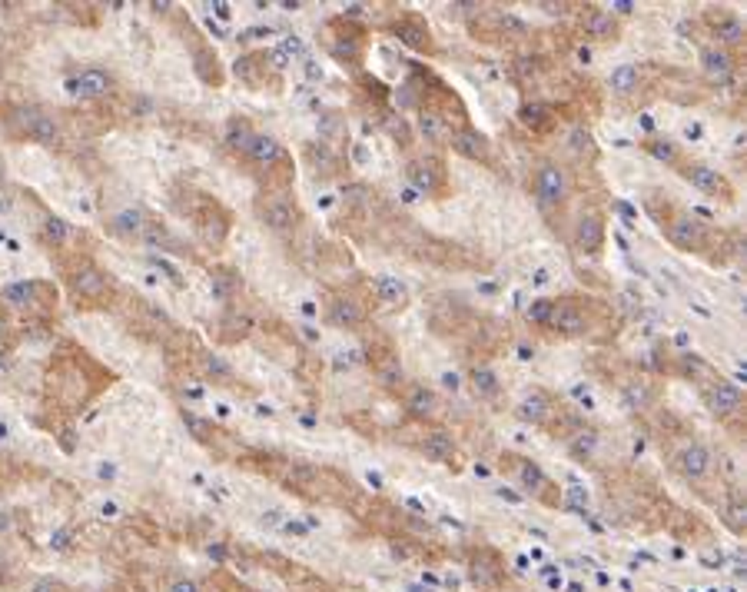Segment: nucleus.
Listing matches in <instances>:
<instances>
[{
  "label": "nucleus",
  "instance_id": "7",
  "mask_svg": "<svg viewBox=\"0 0 747 592\" xmlns=\"http://www.w3.org/2000/svg\"><path fill=\"white\" fill-rule=\"evenodd\" d=\"M701 64H704V74H707V80H714V84H727V80H731L734 60L727 57V50L707 47V50L701 54Z\"/></svg>",
  "mask_w": 747,
  "mask_h": 592
},
{
  "label": "nucleus",
  "instance_id": "26",
  "mask_svg": "<svg viewBox=\"0 0 747 592\" xmlns=\"http://www.w3.org/2000/svg\"><path fill=\"white\" fill-rule=\"evenodd\" d=\"M223 326H226L229 340H239V336H246L249 329H253V319H249L246 313H229V317L223 319Z\"/></svg>",
  "mask_w": 747,
  "mask_h": 592
},
{
  "label": "nucleus",
  "instance_id": "48",
  "mask_svg": "<svg viewBox=\"0 0 747 592\" xmlns=\"http://www.w3.org/2000/svg\"><path fill=\"white\" fill-rule=\"evenodd\" d=\"M382 380H386V383H399V380H402V370L395 366V363H392V366H386V370H382Z\"/></svg>",
  "mask_w": 747,
  "mask_h": 592
},
{
  "label": "nucleus",
  "instance_id": "52",
  "mask_svg": "<svg viewBox=\"0 0 747 592\" xmlns=\"http://www.w3.org/2000/svg\"><path fill=\"white\" fill-rule=\"evenodd\" d=\"M352 156H356V164H369V150H366V143H356V147H352Z\"/></svg>",
  "mask_w": 747,
  "mask_h": 592
},
{
  "label": "nucleus",
  "instance_id": "61",
  "mask_svg": "<svg viewBox=\"0 0 747 592\" xmlns=\"http://www.w3.org/2000/svg\"><path fill=\"white\" fill-rule=\"evenodd\" d=\"M519 356H521V360H531V356H535V350H528V346H521V350H519Z\"/></svg>",
  "mask_w": 747,
  "mask_h": 592
},
{
  "label": "nucleus",
  "instance_id": "57",
  "mask_svg": "<svg viewBox=\"0 0 747 592\" xmlns=\"http://www.w3.org/2000/svg\"><path fill=\"white\" fill-rule=\"evenodd\" d=\"M548 283V270H535V286H545Z\"/></svg>",
  "mask_w": 747,
  "mask_h": 592
},
{
  "label": "nucleus",
  "instance_id": "17",
  "mask_svg": "<svg viewBox=\"0 0 747 592\" xmlns=\"http://www.w3.org/2000/svg\"><path fill=\"white\" fill-rule=\"evenodd\" d=\"M74 286L83 296H100L107 290V280H103V273H100L97 266H83V270L74 276Z\"/></svg>",
  "mask_w": 747,
  "mask_h": 592
},
{
  "label": "nucleus",
  "instance_id": "49",
  "mask_svg": "<svg viewBox=\"0 0 747 592\" xmlns=\"http://www.w3.org/2000/svg\"><path fill=\"white\" fill-rule=\"evenodd\" d=\"M11 529H13V516L7 509H0V536H7Z\"/></svg>",
  "mask_w": 747,
  "mask_h": 592
},
{
  "label": "nucleus",
  "instance_id": "63",
  "mask_svg": "<svg viewBox=\"0 0 747 592\" xmlns=\"http://www.w3.org/2000/svg\"><path fill=\"white\" fill-rule=\"evenodd\" d=\"M409 592H429V589H422V586H409Z\"/></svg>",
  "mask_w": 747,
  "mask_h": 592
},
{
  "label": "nucleus",
  "instance_id": "40",
  "mask_svg": "<svg viewBox=\"0 0 747 592\" xmlns=\"http://www.w3.org/2000/svg\"><path fill=\"white\" fill-rule=\"evenodd\" d=\"M279 50L289 57V60H293V57H303V40H299V37H286L279 44Z\"/></svg>",
  "mask_w": 747,
  "mask_h": 592
},
{
  "label": "nucleus",
  "instance_id": "47",
  "mask_svg": "<svg viewBox=\"0 0 747 592\" xmlns=\"http://www.w3.org/2000/svg\"><path fill=\"white\" fill-rule=\"evenodd\" d=\"M27 592H57V582L54 579H37Z\"/></svg>",
  "mask_w": 747,
  "mask_h": 592
},
{
  "label": "nucleus",
  "instance_id": "39",
  "mask_svg": "<svg viewBox=\"0 0 747 592\" xmlns=\"http://www.w3.org/2000/svg\"><path fill=\"white\" fill-rule=\"evenodd\" d=\"M741 33H744V27H741V23H737V21H727L724 27H721V40H724V44H734V40H741Z\"/></svg>",
  "mask_w": 747,
  "mask_h": 592
},
{
  "label": "nucleus",
  "instance_id": "21",
  "mask_svg": "<svg viewBox=\"0 0 747 592\" xmlns=\"http://www.w3.org/2000/svg\"><path fill=\"white\" fill-rule=\"evenodd\" d=\"M435 406H439V399H435V393H429L425 386H415L409 393V409L415 416H432Z\"/></svg>",
  "mask_w": 747,
  "mask_h": 592
},
{
  "label": "nucleus",
  "instance_id": "11",
  "mask_svg": "<svg viewBox=\"0 0 747 592\" xmlns=\"http://www.w3.org/2000/svg\"><path fill=\"white\" fill-rule=\"evenodd\" d=\"M452 450H455L452 436H448V433H442V429H435V433H429V436H425V443H422L425 460H432V462H445V460H452Z\"/></svg>",
  "mask_w": 747,
  "mask_h": 592
},
{
  "label": "nucleus",
  "instance_id": "24",
  "mask_svg": "<svg viewBox=\"0 0 747 592\" xmlns=\"http://www.w3.org/2000/svg\"><path fill=\"white\" fill-rule=\"evenodd\" d=\"M472 386H475L478 396H495L498 393V380L492 370H485V366H475L472 370Z\"/></svg>",
  "mask_w": 747,
  "mask_h": 592
},
{
  "label": "nucleus",
  "instance_id": "56",
  "mask_svg": "<svg viewBox=\"0 0 747 592\" xmlns=\"http://www.w3.org/2000/svg\"><path fill=\"white\" fill-rule=\"evenodd\" d=\"M402 200H405V203H415V200H419V190L405 187V190H402Z\"/></svg>",
  "mask_w": 747,
  "mask_h": 592
},
{
  "label": "nucleus",
  "instance_id": "9",
  "mask_svg": "<svg viewBox=\"0 0 747 592\" xmlns=\"http://www.w3.org/2000/svg\"><path fill=\"white\" fill-rule=\"evenodd\" d=\"M293 220H296V207L289 200L276 197L262 207V223H266L270 230H286V227H293Z\"/></svg>",
  "mask_w": 747,
  "mask_h": 592
},
{
  "label": "nucleus",
  "instance_id": "18",
  "mask_svg": "<svg viewBox=\"0 0 747 592\" xmlns=\"http://www.w3.org/2000/svg\"><path fill=\"white\" fill-rule=\"evenodd\" d=\"M519 416L525 419V423H542L545 416H548V399H545L542 393H531L521 399L519 406Z\"/></svg>",
  "mask_w": 747,
  "mask_h": 592
},
{
  "label": "nucleus",
  "instance_id": "46",
  "mask_svg": "<svg viewBox=\"0 0 747 592\" xmlns=\"http://www.w3.org/2000/svg\"><path fill=\"white\" fill-rule=\"evenodd\" d=\"M170 592H199V586H196L193 579H176L173 586H170Z\"/></svg>",
  "mask_w": 747,
  "mask_h": 592
},
{
  "label": "nucleus",
  "instance_id": "41",
  "mask_svg": "<svg viewBox=\"0 0 747 592\" xmlns=\"http://www.w3.org/2000/svg\"><path fill=\"white\" fill-rule=\"evenodd\" d=\"M572 147H574V150H591V133H588V130H574L572 133Z\"/></svg>",
  "mask_w": 747,
  "mask_h": 592
},
{
  "label": "nucleus",
  "instance_id": "1",
  "mask_svg": "<svg viewBox=\"0 0 747 592\" xmlns=\"http://www.w3.org/2000/svg\"><path fill=\"white\" fill-rule=\"evenodd\" d=\"M17 120H21V127L30 133L37 143H47V147H50V143L60 140V127H57L54 117H50V113H44V110L23 107L21 113H17Z\"/></svg>",
  "mask_w": 747,
  "mask_h": 592
},
{
  "label": "nucleus",
  "instance_id": "42",
  "mask_svg": "<svg viewBox=\"0 0 747 592\" xmlns=\"http://www.w3.org/2000/svg\"><path fill=\"white\" fill-rule=\"evenodd\" d=\"M183 423H186V426H190V429H193V436H199V439L206 436V423H203V419H199V416H193V413H186V416H183Z\"/></svg>",
  "mask_w": 747,
  "mask_h": 592
},
{
  "label": "nucleus",
  "instance_id": "30",
  "mask_svg": "<svg viewBox=\"0 0 747 592\" xmlns=\"http://www.w3.org/2000/svg\"><path fill=\"white\" fill-rule=\"evenodd\" d=\"M552 300H535V303H528V309H525V317L531 319V323H548V317H552Z\"/></svg>",
  "mask_w": 747,
  "mask_h": 592
},
{
  "label": "nucleus",
  "instance_id": "38",
  "mask_svg": "<svg viewBox=\"0 0 747 592\" xmlns=\"http://www.w3.org/2000/svg\"><path fill=\"white\" fill-rule=\"evenodd\" d=\"M595 443H598V436L591 433V429H585V436H578V439L572 443V446H574V452H578V456H581V452L588 456V452L595 450Z\"/></svg>",
  "mask_w": 747,
  "mask_h": 592
},
{
  "label": "nucleus",
  "instance_id": "54",
  "mask_svg": "<svg viewBox=\"0 0 747 592\" xmlns=\"http://www.w3.org/2000/svg\"><path fill=\"white\" fill-rule=\"evenodd\" d=\"M701 123H688V127H684V137H688V140H697V137H701Z\"/></svg>",
  "mask_w": 747,
  "mask_h": 592
},
{
  "label": "nucleus",
  "instance_id": "31",
  "mask_svg": "<svg viewBox=\"0 0 747 592\" xmlns=\"http://www.w3.org/2000/svg\"><path fill=\"white\" fill-rule=\"evenodd\" d=\"M233 290H236L233 276H229V273H213V296H216V300H229Z\"/></svg>",
  "mask_w": 747,
  "mask_h": 592
},
{
  "label": "nucleus",
  "instance_id": "20",
  "mask_svg": "<svg viewBox=\"0 0 747 592\" xmlns=\"http://www.w3.org/2000/svg\"><path fill=\"white\" fill-rule=\"evenodd\" d=\"M419 127H422V133H425V140H432V143H448V123L439 117V113H422L419 117Z\"/></svg>",
  "mask_w": 747,
  "mask_h": 592
},
{
  "label": "nucleus",
  "instance_id": "45",
  "mask_svg": "<svg viewBox=\"0 0 747 592\" xmlns=\"http://www.w3.org/2000/svg\"><path fill=\"white\" fill-rule=\"evenodd\" d=\"M153 263L160 266V270H163V273H166V276H170V280H173V283H183V276H180V270H176L173 263H166V260H160V256H156V260H153Z\"/></svg>",
  "mask_w": 747,
  "mask_h": 592
},
{
  "label": "nucleus",
  "instance_id": "53",
  "mask_svg": "<svg viewBox=\"0 0 747 592\" xmlns=\"http://www.w3.org/2000/svg\"><path fill=\"white\" fill-rule=\"evenodd\" d=\"M502 23H505V27H511V30H515V33H525V23H521L519 17H511V13H509V17H505V21H502Z\"/></svg>",
  "mask_w": 747,
  "mask_h": 592
},
{
  "label": "nucleus",
  "instance_id": "33",
  "mask_svg": "<svg viewBox=\"0 0 747 592\" xmlns=\"http://www.w3.org/2000/svg\"><path fill=\"white\" fill-rule=\"evenodd\" d=\"M44 230H47V237H50V240H54V243H64L66 237H70V227H66L64 220H57V217H50V220H47V227H44Z\"/></svg>",
  "mask_w": 747,
  "mask_h": 592
},
{
  "label": "nucleus",
  "instance_id": "8",
  "mask_svg": "<svg viewBox=\"0 0 747 592\" xmlns=\"http://www.w3.org/2000/svg\"><path fill=\"white\" fill-rule=\"evenodd\" d=\"M458 150L462 156H468V160H488V140H485V133H478V130H462L458 137H452L448 140Z\"/></svg>",
  "mask_w": 747,
  "mask_h": 592
},
{
  "label": "nucleus",
  "instance_id": "19",
  "mask_svg": "<svg viewBox=\"0 0 747 592\" xmlns=\"http://www.w3.org/2000/svg\"><path fill=\"white\" fill-rule=\"evenodd\" d=\"M578 246L581 250H598L601 246V223L595 217H581V223H578Z\"/></svg>",
  "mask_w": 747,
  "mask_h": 592
},
{
  "label": "nucleus",
  "instance_id": "25",
  "mask_svg": "<svg viewBox=\"0 0 747 592\" xmlns=\"http://www.w3.org/2000/svg\"><path fill=\"white\" fill-rule=\"evenodd\" d=\"M4 300H7V303H11V307H17V309L30 307V300H33V286H30V283H17V286H7V290H4Z\"/></svg>",
  "mask_w": 747,
  "mask_h": 592
},
{
  "label": "nucleus",
  "instance_id": "29",
  "mask_svg": "<svg viewBox=\"0 0 747 592\" xmlns=\"http://www.w3.org/2000/svg\"><path fill=\"white\" fill-rule=\"evenodd\" d=\"M253 137H256V133H249V127L246 123H233V127H229V147H233V150H249V143H253Z\"/></svg>",
  "mask_w": 747,
  "mask_h": 592
},
{
  "label": "nucleus",
  "instance_id": "16",
  "mask_svg": "<svg viewBox=\"0 0 747 592\" xmlns=\"http://www.w3.org/2000/svg\"><path fill=\"white\" fill-rule=\"evenodd\" d=\"M376 290H379V300L382 303H389V307H402V303L409 300L405 283L395 280V276H379V280H376Z\"/></svg>",
  "mask_w": 747,
  "mask_h": 592
},
{
  "label": "nucleus",
  "instance_id": "64",
  "mask_svg": "<svg viewBox=\"0 0 747 592\" xmlns=\"http://www.w3.org/2000/svg\"><path fill=\"white\" fill-rule=\"evenodd\" d=\"M0 187H4V166H0Z\"/></svg>",
  "mask_w": 747,
  "mask_h": 592
},
{
  "label": "nucleus",
  "instance_id": "14",
  "mask_svg": "<svg viewBox=\"0 0 747 592\" xmlns=\"http://www.w3.org/2000/svg\"><path fill=\"white\" fill-rule=\"evenodd\" d=\"M688 180H691L697 190H704V193H724L727 190L724 176L714 173L711 166H691V170H688Z\"/></svg>",
  "mask_w": 747,
  "mask_h": 592
},
{
  "label": "nucleus",
  "instance_id": "15",
  "mask_svg": "<svg viewBox=\"0 0 747 592\" xmlns=\"http://www.w3.org/2000/svg\"><path fill=\"white\" fill-rule=\"evenodd\" d=\"M329 317H332L336 326H356L359 319H362V307H359L356 300H349V296H339V300H332Z\"/></svg>",
  "mask_w": 747,
  "mask_h": 592
},
{
  "label": "nucleus",
  "instance_id": "60",
  "mask_svg": "<svg viewBox=\"0 0 747 592\" xmlns=\"http://www.w3.org/2000/svg\"><path fill=\"white\" fill-rule=\"evenodd\" d=\"M578 60H581V64H591V50H585V47H581V50H578Z\"/></svg>",
  "mask_w": 747,
  "mask_h": 592
},
{
  "label": "nucleus",
  "instance_id": "3",
  "mask_svg": "<svg viewBox=\"0 0 747 592\" xmlns=\"http://www.w3.org/2000/svg\"><path fill=\"white\" fill-rule=\"evenodd\" d=\"M668 237H671V243L678 250H701V243H704L701 223L691 217H674L671 227H668Z\"/></svg>",
  "mask_w": 747,
  "mask_h": 592
},
{
  "label": "nucleus",
  "instance_id": "62",
  "mask_svg": "<svg viewBox=\"0 0 747 592\" xmlns=\"http://www.w3.org/2000/svg\"><path fill=\"white\" fill-rule=\"evenodd\" d=\"M4 579H7V562L0 559V582H4Z\"/></svg>",
  "mask_w": 747,
  "mask_h": 592
},
{
  "label": "nucleus",
  "instance_id": "34",
  "mask_svg": "<svg viewBox=\"0 0 747 592\" xmlns=\"http://www.w3.org/2000/svg\"><path fill=\"white\" fill-rule=\"evenodd\" d=\"M625 403L631 406V409H641V406L648 403V393H644V386H625Z\"/></svg>",
  "mask_w": 747,
  "mask_h": 592
},
{
  "label": "nucleus",
  "instance_id": "55",
  "mask_svg": "<svg viewBox=\"0 0 747 592\" xmlns=\"http://www.w3.org/2000/svg\"><path fill=\"white\" fill-rule=\"evenodd\" d=\"M442 386L455 393V389H458V376H455V373H442Z\"/></svg>",
  "mask_w": 747,
  "mask_h": 592
},
{
  "label": "nucleus",
  "instance_id": "50",
  "mask_svg": "<svg viewBox=\"0 0 747 592\" xmlns=\"http://www.w3.org/2000/svg\"><path fill=\"white\" fill-rule=\"evenodd\" d=\"M342 197H346L349 203H362V197H366V190H362V187H349V190H342Z\"/></svg>",
  "mask_w": 747,
  "mask_h": 592
},
{
  "label": "nucleus",
  "instance_id": "37",
  "mask_svg": "<svg viewBox=\"0 0 747 592\" xmlns=\"http://www.w3.org/2000/svg\"><path fill=\"white\" fill-rule=\"evenodd\" d=\"M545 117H548V110H545L542 103H525V107H521V120L525 123H542Z\"/></svg>",
  "mask_w": 747,
  "mask_h": 592
},
{
  "label": "nucleus",
  "instance_id": "32",
  "mask_svg": "<svg viewBox=\"0 0 747 592\" xmlns=\"http://www.w3.org/2000/svg\"><path fill=\"white\" fill-rule=\"evenodd\" d=\"M206 370L213 376H223V380H229L233 376V370H229V363L219 356V353H206Z\"/></svg>",
  "mask_w": 747,
  "mask_h": 592
},
{
  "label": "nucleus",
  "instance_id": "12",
  "mask_svg": "<svg viewBox=\"0 0 747 592\" xmlns=\"http://www.w3.org/2000/svg\"><path fill=\"white\" fill-rule=\"evenodd\" d=\"M256 164H276L279 160V154H282V147H279V140H272V137H266V133H256L253 137V143H249V150H246Z\"/></svg>",
  "mask_w": 747,
  "mask_h": 592
},
{
  "label": "nucleus",
  "instance_id": "5",
  "mask_svg": "<svg viewBox=\"0 0 747 592\" xmlns=\"http://www.w3.org/2000/svg\"><path fill=\"white\" fill-rule=\"evenodd\" d=\"M678 469H681L688 479H704V476L711 472V452L704 450V446H697V443L684 446V450L678 452Z\"/></svg>",
  "mask_w": 747,
  "mask_h": 592
},
{
  "label": "nucleus",
  "instance_id": "22",
  "mask_svg": "<svg viewBox=\"0 0 747 592\" xmlns=\"http://www.w3.org/2000/svg\"><path fill=\"white\" fill-rule=\"evenodd\" d=\"M113 227H117L120 233H140L143 227H146V217H143V210L127 207V210H120V213H117Z\"/></svg>",
  "mask_w": 747,
  "mask_h": 592
},
{
  "label": "nucleus",
  "instance_id": "44",
  "mask_svg": "<svg viewBox=\"0 0 747 592\" xmlns=\"http://www.w3.org/2000/svg\"><path fill=\"white\" fill-rule=\"evenodd\" d=\"M651 154L658 160H674V147L671 143H651Z\"/></svg>",
  "mask_w": 747,
  "mask_h": 592
},
{
  "label": "nucleus",
  "instance_id": "28",
  "mask_svg": "<svg viewBox=\"0 0 747 592\" xmlns=\"http://www.w3.org/2000/svg\"><path fill=\"white\" fill-rule=\"evenodd\" d=\"M611 30H615V21H611V13H601V11H595L591 17H588V33L591 37H611Z\"/></svg>",
  "mask_w": 747,
  "mask_h": 592
},
{
  "label": "nucleus",
  "instance_id": "58",
  "mask_svg": "<svg viewBox=\"0 0 747 592\" xmlns=\"http://www.w3.org/2000/svg\"><path fill=\"white\" fill-rule=\"evenodd\" d=\"M286 533H296V536H306V529L299 523H286Z\"/></svg>",
  "mask_w": 747,
  "mask_h": 592
},
{
  "label": "nucleus",
  "instance_id": "2",
  "mask_svg": "<svg viewBox=\"0 0 747 592\" xmlns=\"http://www.w3.org/2000/svg\"><path fill=\"white\" fill-rule=\"evenodd\" d=\"M535 190H538V200H542L545 207H552V203H562V200L568 197V176H564L562 166L545 164L542 170H538Z\"/></svg>",
  "mask_w": 747,
  "mask_h": 592
},
{
  "label": "nucleus",
  "instance_id": "35",
  "mask_svg": "<svg viewBox=\"0 0 747 592\" xmlns=\"http://www.w3.org/2000/svg\"><path fill=\"white\" fill-rule=\"evenodd\" d=\"M521 483H525V489H542V472H538V466H521Z\"/></svg>",
  "mask_w": 747,
  "mask_h": 592
},
{
  "label": "nucleus",
  "instance_id": "51",
  "mask_svg": "<svg viewBox=\"0 0 747 592\" xmlns=\"http://www.w3.org/2000/svg\"><path fill=\"white\" fill-rule=\"evenodd\" d=\"M611 11H615V13H631V11H635V4H631V0H611Z\"/></svg>",
  "mask_w": 747,
  "mask_h": 592
},
{
  "label": "nucleus",
  "instance_id": "36",
  "mask_svg": "<svg viewBox=\"0 0 747 592\" xmlns=\"http://www.w3.org/2000/svg\"><path fill=\"white\" fill-rule=\"evenodd\" d=\"M309 156H313L315 170H323V173H329V170H332V154H329L325 147H313V150H309Z\"/></svg>",
  "mask_w": 747,
  "mask_h": 592
},
{
  "label": "nucleus",
  "instance_id": "4",
  "mask_svg": "<svg viewBox=\"0 0 747 592\" xmlns=\"http://www.w3.org/2000/svg\"><path fill=\"white\" fill-rule=\"evenodd\" d=\"M110 74L107 70H83L76 80H70V90H74L76 97H87V100H97V97H107L110 93Z\"/></svg>",
  "mask_w": 747,
  "mask_h": 592
},
{
  "label": "nucleus",
  "instance_id": "43",
  "mask_svg": "<svg viewBox=\"0 0 747 592\" xmlns=\"http://www.w3.org/2000/svg\"><path fill=\"white\" fill-rule=\"evenodd\" d=\"M303 70H306V77L309 80H323V67L315 64L313 57H303Z\"/></svg>",
  "mask_w": 747,
  "mask_h": 592
},
{
  "label": "nucleus",
  "instance_id": "59",
  "mask_svg": "<svg viewBox=\"0 0 747 592\" xmlns=\"http://www.w3.org/2000/svg\"><path fill=\"white\" fill-rule=\"evenodd\" d=\"M213 7H216V13H219V17H223V21H226V17H229V4H213Z\"/></svg>",
  "mask_w": 747,
  "mask_h": 592
},
{
  "label": "nucleus",
  "instance_id": "6",
  "mask_svg": "<svg viewBox=\"0 0 747 592\" xmlns=\"http://www.w3.org/2000/svg\"><path fill=\"white\" fill-rule=\"evenodd\" d=\"M548 326L562 329V333H568V336H578V333H585V329H588V323H585V317H581V309H578V307H572V303H558V307H552Z\"/></svg>",
  "mask_w": 747,
  "mask_h": 592
},
{
  "label": "nucleus",
  "instance_id": "27",
  "mask_svg": "<svg viewBox=\"0 0 747 592\" xmlns=\"http://www.w3.org/2000/svg\"><path fill=\"white\" fill-rule=\"evenodd\" d=\"M472 579L478 582V586H485V589H492L498 582V572H495V566L488 559H475L472 562Z\"/></svg>",
  "mask_w": 747,
  "mask_h": 592
},
{
  "label": "nucleus",
  "instance_id": "23",
  "mask_svg": "<svg viewBox=\"0 0 747 592\" xmlns=\"http://www.w3.org/2000/svg\"><path fill=\"white\" fill-rule=\"evenodd\" d=\"M635 87H638V70L635 67H618L615 74H611V90H615L618 97L631 93Z\"/></svg>",
  "mask_w": 747,
  "mask_h": 592
},
{
  "label": "nucleus",
  "instance_id": "10",
  "mask_svg": "<svg viewBox=\"0 0 747 592\" xmlns=\"http://www.w3.org/2000/svg\"><path fill=\"white\" fill-rule=\"evenodd\" d=\"M707 406H711V413H717V416H727V413H734L737 406H741V393H737V386L717 383L714 389L707 393Z\"/></svg>",
  "mask_w": 747,
  "mask_h": 592
},
{
  "label": "nucleus",
  "instance_id": "13",
  "mask_svg": "<svg viewBox=\"0 0 747 592\" xmlns=\"http://www.w3.org/2000/svg\"><path fill=\"white\" fill-rule=\"evenodd\" d=\"M405 173H409V180H412V190H419V193H432V190L439 187V176H435L432 164H425V160L409 164L405 166Z\"/></svg>",
  "mask_w": 747,
  "mask_h": 592
}]
</instances>
